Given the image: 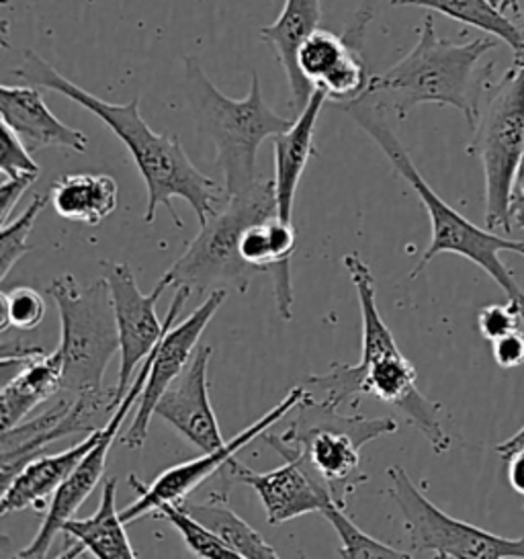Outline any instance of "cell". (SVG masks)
Listing matches in <instances>:
<instances>
[{"mask_svg": "<svg viewBox=\"0 0 524 559\" xmlns=\"http://www.w3.org/2000/svg\"><path fill=\"white\" fill-rule=\"evenodd\" d=\"M219 476L224 481V488L217 490L219 493L228 496V488L234 484H245L252 488L261 500L269 525L273 526L285 525L287 521L310 512H322L324 507L334 502L326 486L310 476L306 467L294 457H285V465L261 474L246 467L234 455L222 467Z\"/></svg>", "mask_w": 524, "mask_h": 559, "instance_id": "cell-16", "label": "cell"}, {"mask_svg": "<svg viewBox=\"0 0 524 559\" xmlns=\"http://www.w3.org/2000/svg\"><path fill=\"white\" fill-rule=\"evenodd\" d=\"M228 296V289H215L187 320H182L179 324H172L170 330L164 334L163 341L154 350L146 388L135 406V416L131 420L130 428L121 437V443L126 444L128 449L135 451L146 444L147 428H150L152 416L156 412L160 397L175 383V379L184 371V367L189 365L193 353H195L203 330L207 329L210 320L222 308V304Z\"/></svg>", "mask_w": 524, "mask_h": 559, "instance_id": "cell-15", "label": "cell"}, {"mask_svg": "<svg viewBox=\"0 0 524 559\" xmlns=\"http://www.w3.org/2000/svg\"><path fill=\"white\" fill-rule=\"evenodd\" d=\"M393 7H420L475 27L504 41L514 53L524 50V32L500 9L498 0H390Z\"/></svg>", "mask_w": 524, "mask_h": 559, "instance_id": "cell-26", "label": "cell"}, {"mask_svg": "<svg viewBox=\"0 0 524 559\" xmlns=\"http://www.w3.org/2000/svg\"><path fill=\"white\" fill-rule=\"evenodd\" d=\"M371 17V9L360 11L343 37L326 29H315L297 51L301 74L313 88L324 91L327 99L348 103L365 93L371 74L362 60L360 44Z\"/></svg>", "mask_w": 524, "mask_h": 559, "instance_id": "cell-14", "label": "cell"}, {"mask_svg": "<svg viewBox=\"0 0 524 559\" xmlns=\"http://www.w3.org/2000/svg\"><path fill=\"white\" fill-rule=\"evenodd\" d=\"M308 397L306 385H297L289 394L285 395L278 402L275 408L266 412L262 418H259L254 425L246 427L242 432H238L236 437H231L226 441L224 447L203 453L201 457L191 461H182L179 465L168 467L160 476L156 477L152 484H144L135 474H131L130 486L133 492H138V500L128 504L121 510V519L126 525H130L133 521L152 514L158 507H163L166 502L179 504L182 500H187L191 493L195 492L199 486H203L210 477L222 472V467L228 463L238 451H242L246 444L252 443L254 439L262 437L271 427H275L278 420H283L285 416H289L295 408Z\"/></svg>", "mask_w": 524, "mask_h": 559, "instance_id": "cell-12", "label": "cell"}, {"mask_svg": "<svg viewBox=\"0 0 524 559\" xmlns=\"http://www.w3.org/2000/svg\"><path fill=\"white\" fill-rule=\"evenodd\" d=\"M294 423L281 435L264 432L262 439L278 455L299 461L310 476L326 486L334 504L346 509L350 493L367 484L360 472V449L397 430L393 418H365L341 414L336 408L308 397L295 408Z\"/></svg>", "mask_w": 524, "mask_h": 559, "instance_id": "cell-5", "label": "cell"}, {"mask_svg": "<svg viewBox=\"0 0 524 559\" xmlns=\"http://www.w3.org/2000/svg\"><path fill=\"white\" fill-rule=\"evenodd\" d=\"M212 355V346H196L191 361L166 390L154 412V416L163 418L201 453H210L226 444L210 400L207 369Z\"/></svg>", "mask_w": 524, "mask_h": 559, "instance_id": "cell-17", "label": "cell"}, {"mask_svg": "<svg viewBox=\"0 0 524 559\" xmlns=\"http://www.w3.org/2000/svg\"><path fill=\"white\" fill-rule=\"evenodd\" d=\"M0 170L7 179L19 177H39V165L33 160L29 148L11 128L2 126V152H0Z\"/></svg>", "mask_w": 524, "mask_h": 559, "instance_id": "cell-32", "label": "cell"}, {"mask_svg": "<svg viewBox=\"0 0 524 559\" xmlns=\"http://www.w3.org/2000/svg\"><path fill=\"white\" fill-rule=\"evenodd\" d=\"M504 461L508 463V484H510V488L524 498V449L514 451Z\"/></svg>", "mask_w": 524, "mask_h": 559, "instance_id": "cell-35", "label": "cell"}, {"mask_svg": "<svg viewBox=\"0 0 524 559\" xmlns=\"http://www.w3.org/2000/svg\"><path fill=\"white\" fill-rule=\"evenodd\" d=\"M103 271H105L103 277L109 283V292L114 299L115 320H117L119 343H121L119 381L115 390L119 400H123L142 362L146 361L154 346L163 341L164 334L175 324L177 316L184 308L193 289L187 285L179 287L170 301L164 322H160L156 313V304L168 289V285L163 280L158 281L154 292L146 296L140 292L130 264L103 261Z\"/></svg>", "mask_w": 524, "mask_h": 559, "instance_id": "cell-10", "label": "cell"}, {"mask_svg": "<svg viewBox=\"0 0 524 559\" xmlns=\"http://www.w3.org/2000/svg\"><path fill=\"white\" fill-rule=\"evenodd\" d=\"M498 2H500V0H498Z\"/></svg>", "mask_w": 524, "mask_h": 559, "instance_id": "cell-40", "label": "cell"}, {"mask_svg": "<svg viewBox=\"0 0 524 559\" xmlns=\"http://www.w3.org/2000/svg\"><path fill=\"white\" fill-rule=\"evenodd\" d=\"M51 205L68 222L98 226L115 214L119 203L117 182L109 175H66L51 187Z\"/></svg>", "mask_w": 524, "mask_h": 559, "instance_id": "cell-24", "label": "cell"}, {"mask_svg": "<svg viewBox=\"0 0 524 559\" xmlns=\"http://www.w3.org/2000/svg\"><path fill=\"white\" fill-rule=\"evenodd\" d=\"M0 119L32 150L68 148L84 154L88 148V138L81 130L66 126L49 111L39 86L2 84Z\"/></svg>", "mask_w": 524, "mask_h": 559, "instance_id": "cell-18", "label": "cell"}, {"mask_svg": "<svg viewBox=\"0 0 524 559\" xmlns=\"http://www.w3.org/2000/svg\"><path fill=\"white\" fill-rule=\"evenodd\" d=\"M327 519V523L334 526L338 539H341V556L343 558H412V551H402L388 543L377 542L369 533L353 523V519L346 514V509L330 502L320 512Z\"/></svg>", "mask_w": 524, "mask_h": 559, "instance_id": "cell-27", "label": "cell"}, {"mask_svg": "<svg viewBox=\"0 0 524 559\" xmlns=\"http://www.w3.org/2000/svg\"><path fill=\"white\" fill-rule=\"evenodd\" d=\"M273 215H277L275 181L259 179L245 193L226 198V203L201 226L184 254L160 280L168 287L179 289L187 285L201 294L215 289L246 294L259 271L240 254L242 234L248 226Z\"/></svg>", "mask_w": 524, "mask_h": 559, "instance_id": "cell-6", "label": "cell"}, {"mask_svg": "<svg viewBox=\"0 0 524 559\" xmlns=\"http://www.w3.org/2000/svg\"><path fill=\"white\" fill-rule=\"evenodd\" d=\"M150 516L164 519L168 525L175 526L182 535L184 545L196 558H238L226 543L219 542L207 526L201 525L195 516H191L187 510L180 509L179 504L166 502L163 507L154 510Z\"/></svg>", "mask_w": 524, "mask_h": 559, "instance_id": "cell-28", "label": "cell"}, {"mask_svg": "<svg viewBox=\"0 0 524 559\" xmlns=\"http://www.w3.org/2000/svg\"><path fill=\"white\" fill-rule=\"evenodd\" d=\"M496 46L498 39L491 35L469 41L439 37L434 19L428 15L416 46L383 74H371L360 97L397 119H406L418 105L453 107L474 130L490 76L479 74V62Z\"/></svg>", "mask_w": 524, "mask_h": 559, "instance_id": "cell-2", "label": "cell"}, {"mask_svg": "<svg viewBox=\"0 0 524 559\" xmlns=\"http://www.w3.org/2000/svg\"><path fill=\"white\" fill-rule=\"evenodd\" d=\"M115 502H117V479L107 477L103 484L97 512L82 521L70 519L62 526V533L76 543V547L66 551V558H76L84 551L103 559L138 558L135 549L131 547L130 537L126 533L121 510H117Z\"/></svg>", "mask_w": 524, "mask_h": 559, "instance_id": "cell-23", "label": "cell"}, {"mask_svg": "<svg viewBox=\"0 0 524 559\" xmlns=\"http://www.w3.org/2000/svg\"><path fill=\"white\" fill-rule=\"evenodd\" d=\"M322 0H285L275 23L261 29V39L275 51L278 67L285 70L289 83V105L303 111L313 95V86L297 67V51L315 29H320Z\"/></svg>", "mask_w": 524, "mask_h": 559, "instance_id": "cell-20", "label": "cell"}, {"mask_svg": "<svg viewBox=\"0 0 524 559\" xmlns=\"http://www.w3.org/2000/svg\"><path fill=\"white\" fill-rule=\"evenodd\" d=\"M324 91L315 88L310 103L299 111L287 132L273 138L275 148V195H277V215L285 222H294L295 193L299 181L315 156V126L318 117L327 103Z\"/></svg>", "mask_w": 524, "mask_h": 559, "instance_id": "cell-21", "label": "cell"}, {"mask_svg": "<svg viewBox=\"0 0 524 559\" xmlns=\"http://www.w3.org/2000/svg\"><path fill=\"white\" fill-rule=\"evenodd\" d=\"M62 376L64 359L62 350L56 348L51 355H41L25 362L13 378L7 379L0 392L2 430L27 420L33 411L60 394L64 390Z\"/></svg>", "mask_w": 524, "mask_h": 559, "instance_id": "cell-22", "label": "cell"}, {"mask_svg": "<svg viewBox=\"0 0 524 559\" xmlns=\"http://www.w3.org/2000/svg\"><path fill=\"white\" fill-rule=\"evenodd\" d=\"M519 449H524V427L516 432V435H512L510 439H507L504 443L498 444L496 447V453L502 457V460H507L510 457L514 451H519Z\"/></svg>", "mask_w": 524, "mask_h": 559, "instance_id": "cell-36", "label": "cell"}, {"mask_svg": "<svg viewBox=\"0 0 524 559\" xmlns=\"http://www.w3.org/2000/svg\"><path fill=\"white\" fill-rule=\"evenodd\" d=\"M156 346H154V350H156ZM154 350L147 355L146 361L142 362V367L135 373V379H133L128 394L121 400V404L117 406L111 420L100 428V435H98V441L95 443V447L84 455V460L72 472V476L68 477L64 484H62V488L51 496L48 512L44 516V523L39 526L37 535L33 537L32 543L27 547H23L16 554V558H46L51 543L62 533V526L66 525V521L74 519V514L88 500V496L95 492L98 481L105 476L107 455H109V451L114 447L117 432L121 430L126 418L130 416L131 408L138 406L140 395H142L144 388H146L150 367H152V359H154Z\"/></svg>", "mask_w": 524, "mask_h": 559, "instance_id": "cell-13", "label": "cell"}, {"mask_svg": "<svg viewBox=\"0 0 524 559\" xmlns=\"http://www.w3.org/2000/svg\"><path fill=\"white\" fill-rule=\"evenodd\" d=\"M51 195H35L29 207L13 222L0 224V280L9 277L11 269L29 252V236L39 214L46 210Z\"/></svg>", "mask_w": 524, "mask_h": 559, "instance_id": "cell-29", "label": "cell"}, {"mask_svg": "<svg viewBox=\"0 0 524 559\" xmlns=\"http://www.w3.org/2000/svg\"><path fill=\"white\" fill-rule=\"evenodd\" d=\"M343 109L353 117L355 123H359L360 128L376 140L377 146L383 150V154L392 163L393 170L418 193L430 217L432 238L416 264V269L409 273V280H416L434 257L444 252L458 254L477 264L479 269H484L493 283L507 294L508 301L516 304L524 310V292L516 281V275L502 261V252H514L524 257V242L510 240L496 231L481 230L465 215L453 210L446 201H442L439 193L425 181L414 160L409 158L408 150L404 148V144L393 133L392 126L385 119L388 114L379 109L376 103L359 97V99L344 103Z\"/></svg>", "mask_w": 524, "mask_h": 559, "instance_id": "cell-3", "label": "cell"}, {"mask_svg": "<svg viewBox=\"0 0 524 559\" xmlns=\"http://www.w3.org/2000/svg\"><path fill=\"white\" fill-rule=\"evenodd\" d=\"M493 361L502 369H514L524 362V334L521 330L510 332L507 336L491 343Z\"/></svg>", "mask_w": 524, "mask_h": 559, "instance_id": "cell-33", "label": "cell"}, {"mask_svg": "<svg viewBox=\"0 0 524 559\" xmlns=\"http://www.w3.org/2000/svg\"><path fill=\"white\" fill-rule=\"evenodd\" d=\"M15 74L27 84L74 100L82 109L98 117L126 144L142 179L146 182V224H152L156 219L158 207L164 205L175 226L182 228L184 222L180 219L172 205L175 199L187 201L195 210L199 226H203L226 203V195H222L217 182L203 175L191 163L177 135L156 133L147 126L140 114V97L123 105L98 99L93 93L84 91L79 84L62 76L56 68L32 50L25 51L23 64Z\"/></svg>", "mask_w": 524, "mask_h": 559, "instance_id": "cell-1", "label": "cell"}, {"mask_svg": "<svg viewBox=\"0 0 524 559\" xmlns=\"http://www.w3.org/2000/svg\"><path fill=\"white\" fill-rule=\"evenodd\" d=\"M60 313L64 359V390L97 394L105 390V373L121 350L114 299L105 277L81 283L74 275H60L46 289Z\"/></svg>", "mask_w": 524, "mask_h": 559, "instance_id": "cell-7", "label": "cell"}, {"mask_svg": "<svg viewBox=\"0 0 524 559\" xmlns=\"http://www.w3.org/2000/svg\"><path fill=\"white\" fill-rule=\"evenodd\" d=\"M121 404L117 390L97 394H74L62 390L48 411L2 430V488L49 447L66 437L103 428Z\"/></svg>", "mask_w": 524, "mask_h": 559, "instance_id": "cell-11", "label": "cell"}, {"mask_svg": "<svg viewBox=\"0 0 524 559\" xmlns=\"http://www.w3.org/2000/svg\"><path fill=\"white\" fill-rule=\"evenodd\" d=\"M100 435V428L86 435L82 443L66 449L62 453L41 455L29 461L9 486L2 488L0 514L7 516L11 512L33 509L35 512H48V498L62 488L68 477L79 467L84 455L95 447Z\"/></svg>", "mask_w": 524, "mask_h": 559, "instance_id": "cell-19", "label": "cell"}, {"mask_svg": "<svg viewBox=\"0 0 524 559\" xmlns=\"http://www.w3.org/2000/svg\"><path fill=\"white\" fill-rule=\"evenodd\" d=\"M514 13H521L524 17V0H514V7H512Z\"/></svg>", "mask_w": 524, "mask_h": 559, "instance_id": "cell-37", "label": "cell"}, {"mask_svg": "<svg viewBox=\"0 0 524 559\" xmlns=\"http://www.w3.org/2000/svg\"><path fill=\"white\" fill-rule=\"evenodd\" d=\"M521 324H524V310L512 301L502 304V306L491 304V306L481 308L477 313V329L481 332V336L490 343L507 336L510 332L521 330L519 329Z\"/></svg>", "mask_w": 524, "mask_h": 559, "instance_id": "cell-31", "label": "cell"}, {"mask_svg": "<svg viewBox=\"0 0 524 559\" xmlns=\"http://www.w3.org/2000/svg\"><path fill=\"white\" fill-rule=\"evenodd\" d=\"M182 510H187L191 516H195L201 525L207 526L219 542L226 543L229 549L238 558L275 559L278 558L277 549L262 537L257 528L240 519L228 507L226 493L213 492L207 502H179Z\"/></svg>", "mask_w": 524, "mask_h": 559, "instance_id": "cell-25", "label": "cell"}, {"mask_svg": "<svg viewBox=\"0 0 524 559\" xmlns=\"http://www.w3.org/2000/svg\"><path fill=\"white\" fill-rule=\"evenodd\" d=\"M37 181L35 177H19V179H7L0 187V224L11 222V214L16 207V203L25 195V191Z\"/></svg>", "mask_w": 524, "mask_h": 559, "instance_id": "cell-34", "label": "cell"}, {"mask_svg": "<svg viewBox=\"0 0 524 559\" xmlns=\"http://www.w3.org/2000/svg\"><path fill=\"white\" fill-rule=\"evenodd\" d=\"M524 181V156H523V165H521V170H519V177H516V185H519V182H523ZM516 185H514V187H516Z\"/></svg>", "mask_w": 524, "mask_h": 559, "instance_id": "cell-39", "label": "cell"}, {"mask_svg": "<svg viewBox=\"0 0 524 559\" xmlns=\"http://www.w3.org/2000/svg\"><path fill=\"white\" fill-rule=\"evenodd\" d=\"M2 324L0 332L9 329L35 330L46 318V299L32 287H15L13 292H4L2 296Z\"/></svg>", "mask_w": 524, "mask_h": 559, "instance_id": "cell-30", "label": "cell"}, {"mask_svg": "<svg viewBox=\"0 0 524 559\" xmlns=\"http://www.w3.org/2000/svg\"><path fill=\"white\" fill-rule=\"evenodd\" d=\"M467 152L475 156L486 179V228L512 231V195L524 156V50L496 86L475 123Z\"/></svg>", "mask_w": 524, "mask_h": 559, "instance_id": "cell-8", "label": "cell"}, {"mask_svg": "<svg viewBox=\"0 0 524 559\" xmlns=\"http://www.w3.org/2000/svg\"><path fill=\"white\" fill-rule=\"evenodd\" d=\"M512 7H514V0H500V9L508 13V11H512Z\"/></svg>", "mask_w": 524, "mask_h": 559, "instance_id": "cell-38", "label": "cell"}, {"mask_svg": "<svg viewBox=\"0 0 524 559\" xmlns=\"http://www.w3.org/2000/svg\"><path fill=\"white\" fill-rule=\"evenodd\" d=\"M184 93L195 114L196 130L212 140L215 163L224 175V195L245 193L259 182V148L269 138L287 132L294 119L277 116L266 105L257 72H252L245 99H229L205 74L199 56L184 58Z\"/></svg>", "mask_w": 524, "mask_h": 559, "instance_id": "cell-4", "label": "cell"}, {"mask_svg": "<svg viewBox=\"0 0 524 559\" xmlns=\"http://www.w3.org/2000/svg\"><path fill=\"white\" fill-rule=\"evenodd\" d=\"M390 498L404 516L412 554L434 558L524 559V537L508 539L442 512L416 488L404 467L388 469Z\"/></svg>", "mask_w": 524, "mask_h": 559, "instance_id": "cell-9", "label": "cell"}]
</instances>
